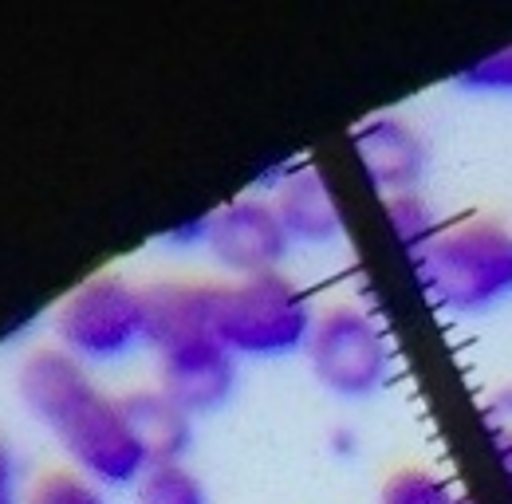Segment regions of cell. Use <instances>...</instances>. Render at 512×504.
I'll return each mask as SVG.
<instances>
[{
    "instance_id": "5bb4252c",
    "label": "cell",
    "mask_w": 512,
    "mask_h": 504,
    "mask_svg": "<svg viewBox=\"0 0 512 504\" xmlns=\"http://www.w3.org/2000/svg\"><path fill=\"white\" fill-rule=\"evenodd\" d=\"M386 221L398 237V245L406 249V256L422 252L438 233H442V221L434 213V205L414 189V193H394L386 197Z\"/></svg>"
},
{
    "instance_id": "9a60e30c",
    "label": "cell",
    "mask_w": 512,
    "mask_h": 504,
    "mask_svg": "<svg viewBox=\"0 0 512 504\" xmlns=\"http://www.w3.org/2000/svg\"><path fill=\"white\" fill-rule=\"evenodd\" d=\"M465 493H457L446 477L422 465H406L390 473L379 489V504H461Z\"/></svg>"
},
{
    "instance_id": "9c48e42d",
    "label": "cell",
    "mask_w": 512,
    "mask_h": 504,
    "mask_svg": "<svg viewBox=\"0 0 512 504\" xmlns=\"http://www.w3.org/2000/svg\"><path fill=\"white\" fill-rule=\"evenodd\" d=\"M351 146L367 170L375 189L386 197L414 193L430 170V146L418 134V126L406 123L402 115H371L351 130Z\"/></svg>"
},
{
    "instance_id": "2e32d148",
    "label": "cell",
    "mask_w": 512,
    "mask_h": 504,
    "mask_svg": "<svg viewBox=\"0 0 512 504\" xmlns=\"http://www.w3.org/2000/svg\"><path fill=\"white\" fill-rule=\"evenodd\" d=\"M28 504H107V497L75 469H48L28 485Z\"/></svg>"
},
{
    "instance_id": "8992f818",
    "label": "cell",
    "mask_w": 512,
    "mask_h": 504,
    "mask_svg": "<svg viewBox=\"0 0 512 504\" xmlns=\"http://www.w3.org/2000/svg\"><path fill=\"white\" fill-rule=\"evenodd\" d=\"M205 252L233 272L237 280L280 272V264L292 252V237L264 193H241L217 209H209V241Z\"/></svg>"
},
{
    "instance_id": "ffe728a7",
    "label": "cell",
    "mask_w": 512,
    "mask_h": 504,
    "mask_svg": "<svg viewBox=\"0 0 512 504\" xmlns=\"http://www.w3.org/2000/svg\"><path fill=\"white\" fill-rule=\"evenodd\" d=\"M162 241L166 245H178V249H205V241H209V213H197V217L178 221L174 229L162 233Z\"/></svg>"
},
{
    "instance_id": "7c38bea8",
    "label": "cell",
    "mask_w": 512,
    "mask_h": 504,
    "mask_svg": "<svg viewBox=\"0 0 512 504\" xmlns=\"http://www.w3.org/2000/svg\"><path fill=\"white\" fill-rule=\"evenodd\" d=\"M119 406L127 414L134 438L142 441L150 465L162 461H182L193 441V414L178 406L162 386H138L119 394Z\"/></svg>"
},
{
    "instance_id": "4fadbf2b",
    "label": "cell",
    "mask_w": 512,
    "mask_h": 504,
    "mask_svg": "<svg viewBox=\"0 0 512 504\" xmlns=\"http://www.w3.org/2000/svg\"><path fill=\"white\" fill-rule=\"evenodd\" d=\"M134 504H209V489L186 461H162L138 477Z\"/></svg>"
},
{
    "instance_id": "30bf717a",
    "label": "cell",
    "mask_w": 512,
    "mask_h": 504,
    "mask_svg": "<svg viewBox=\"0 0 512 504\" xmlns=\"http://www.w3.org/2000/svg\"><path fill=\"white\" fill-rule=\"evenodd\" d=\"M268 189L292 245H331L343 233L335 189L316 166H280L268 174Z\"/></svg>"
},
{
    "instance_id": "8fae6325",
    "label": "cell",
    "mask_w": 512,
    "mask_h": 504,
    "mask_svg": "<svg viewBox=\"0 0 512 504\" xmlns=\"http://www.w3.org/2000/svg\"><path fill=\"white\" fill-rule=\"evenodd\" d=\"M213 280H154L146 284V347L162 351L193 335H217Z\"/></svg>"
},
{
    "instance_id": "277c9868",
    "label": "cell",
    "mask_w": 512,
    "mask_h": 504,
    "mask_svg": "<svg viewBox=\"0 0 512 504\" xmlns=\"http://www.w3.org/2000/svg\"><path fill=\"white\" fill-rule=\"evenodd\" d=\"M308 367L339 398H371L390 378V343L375 315L359 304H327L304 343Z\"/></svg>"
},
{
    "instance_id": "6da1fadb",
    "label": "cell",
    "mask_w": 512,
    "mask_h": 504,
    "mask_svg": "<svg viewBox=\"0 0 512 504\" xmlns=\"http://www.w3.org/2000/svg\"><path fill=\"white\" fill-rule=\"evenodd\" d=\"M422 292L453 315H481L512 296V229L493 217H469L442 229L410 256Z\"/></svg>"
},
{
    "instance_id": "7a4b0ae2",
    "label": "cell",
    "mask_w": 512,
    "mask_h": 504,
    "mask_svg": "<svg viewBox=\"0 0 512 504\" xmlns=\"http://www.w3.org/2000/svg\"><path fill=\"white\" fill-rule=\"evenodd\" d=\"M316 323L308 292L284 272L217 284V339L241 359H280L304 351Z\"/></svg>"
},
{
    "instance_id": "e0dca14e",
    "label": "cell",
    "mask_w": 512,
    "mask_h": 504,
    "mask_svg": "<svg viewBox=\"0 0 512 504\" xmlns=\"http://www.w3.org/2000/svg\"><path fill=\"white\" fill-rule=\"evenodd\" d=\"M457 87H465L473 95H512V44L493 52V56H481L477 63H469L457 75Z\"/></svg>"
},
{
    "instance_id": "44dd1931",
    "label": "cell",
    "mask_w": 512,
    "mask_h": 504,
    "mask_svg": "<svg viewBox=\"0 0 512 504\" xmlns=\"http://www.w3.org/2000/svg\"><path fill=\"white\" fill-rule=\"evenodd\" d=\"M461 504H473V501H469V497H465V501H461Z\"/></svg>"
},
{
    "instance_id": "5b68a950",
    "label": "cell",
    "mask_w": 512,
    "mask_h": 504,
    "mask_svg": "<svg viewBox=\"0 0 512 504\" xmlns=\"http://www.w3.org/2000/svg\"><path fill=\"white\" fill-rule=\"evenodd\" d=\"M64 441L71 469L95 481L99 489H119V485H138V477L150 469V457L142 441L134 438L127 414L115 394H95L75 418H67L56 430Z\"/></svg>"
},
{
    "instance_id": "ba28073f",
    "label": "cell",
    "mask_w": 512,
    "mask_h": 504,
    "mask_svg": "<svg viewBox=\"0 0 512 504\" xmlns=\"http://www.w3.org/2000/svg\"><path fill=\"white\" fill-rule=\"evenodd\" d=\"M16 390H20L24 406L32 410V418H40L52 434L99 394L91 367L79 363L60 343H44V347H32L24 355Z\"/></svg>"
},
{
    "instance_id": "3957f363",
    "label": "cell",
    "mask_w": 512,
    "mask_h": 504,
    "mask_svg": "<svg viewBox=\"0 0 512 504\" xmlns=\"http://www.w3.org/2000/svg\"><path fill=\"white\" fill-rule=\"evenodd\" d=\"M56 343L79 363H119L146 347V284L123 272H91L52 315Z\"/></svg>"
},
{
    "instance_id": "52a82bcc",
    "label": "cell",
    "mask_w": 512,
    "mask_h": 504,
    "mask_svg": "<svg viewBox=\"0 0 512 504\" xmlns=\"http://www.w3.org/2000/svg\"><path fill=\"white\" fill-rule=\"evenodd\" d=\"M158 355V386L190 414H209L229 402L237 386V355L217 335H193Z\"/></svg>"
},
{
    "instance_id": "ac0fdd59",
    "label": "cell",
    "mask_w": 512,
    "mask_h": 504,
    "mask_svg": "<svg viewBox=\"0 0 512 504\" xmlns=\"http://www.w3.org/2000/svg\"><path fill=\"white\" fill-rule=\"evenodd\" d=\"M481 422L493 438V449H497V461L505 465V473L512 477V386H501L485 398L481 406Z\"/></svg>"
},
{
    "instance_id": "d6986e66",
    "label": "cell",
    "mask_w": 512,
    "mask_h": 504,
    "mask_svg": "<svg viewBox=\"0 0 512 504\" xmlns=\"http://www.w3.org/2000/svg\"><path fill=\"white\" fill-rule=\"evenodd\" d=\"M0 504H28L24 489V461L16 453V445L0 430Z\"/></svg>"
}]
</instances>
